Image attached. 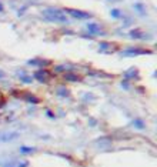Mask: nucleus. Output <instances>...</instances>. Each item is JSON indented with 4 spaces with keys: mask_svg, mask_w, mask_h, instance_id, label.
Returning a JSON list of instances; mask_svg holds the SVG:
<instances>
[{
    "mask_svg": "<svg viewBox=\"0 0 157 167\" xmlns=\"http://www.w3.org/2000/svg\"><path fill=\"white\" fill-rule=\"evenodd\" d=\"M19 134L17 133H12V134H4V136H1L0 137V140L1 141H7V140H12V139H16Z\"/></svg>",
    "mask_w": 157,
    "mask_h": 167,
    "instance_id": "nucleus-3",
    "label": "nucleus"
},
{
    "mask_svg": "<svg viewBox=\"0 0 157 167\" xmlns=\"http://www.w3.org/2000/svg\"><path fill=\"white\" fill-rule=\"evenodd\" d=\"M87 30L90 33L93 34H100V26H97V24H87Z\"/></svg>",
    "mask_w": 157,
    "mask_h": 167,
    "instance_id": "nucleus-2",
    "label": "nucleus"
},
{
    "mask_svg": "<svg viewBox=\"0 0 157 167\" xmlns=\"http://www.w3.org/2000/svg\"><path fill=\"white\" fill-rule=\"evenodd\" d=\"M69 15H73V17H76V19H89L90 16V13H86V12H80V10H73V9H67L66 10Z\"/></svg>",
    "mask_w": 157,
    "mask_h": 167,
    "instance_id": "nucleus-1",
    "label": "nucleus"
}]
</instances>
